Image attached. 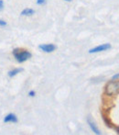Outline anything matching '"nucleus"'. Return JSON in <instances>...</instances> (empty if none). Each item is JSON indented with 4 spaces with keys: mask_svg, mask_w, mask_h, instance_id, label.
Wrapping results in <instances>:
<instances>
[{
    "mask_svg": "<svg viewBox=\"0 0 119 135\" xmlns=\"http://www.w3.org/2000/svg\"><path fill=\"white\" fill-rule=\"evenodd\" d=\"M13 55L15 56L16 60L18 62H24L28 60V59L31 58L32 54H30L29 51L24 50V49H15L13 51Z\"/></svg>",
    "mask_w": 119,
    "mask_h": 135,
    "instance_id": "obj_1",
    "label": "nucleus"
},
{
    "mask_svg": "<svg viewBox=\"0 0 119 135\" xmlns=\"http://www.w3.org/2000/svg\"><path fill=\"white\" fill-rule=\"evenodd\" d=\"M106 92L108 95H116L117 94L118 92V84L117 83H115V81H111L110 83H108L106 85Z\"/></svg>",
    "mask_w": 119,
    "mask_h": 135,
    "instance_id": "obj_2",
    "label": "nucleus"
},
{
    "mask_svg": "<svg viewBox=\"0 0 119 135\" xmlns=\"http://www.w3.org/2000/svg\"><path fill=\"white\" fill-rule=\"evenodd\" d=\"M111 48V44L110 43H105V44L99 45V46L95 47L94 49H91L89 51V54H95V52H103V51H106L108 49Z\"/></svg>",
    "mask_w": 119,
    "mask_h": 135,
    "instance_id": "obj_3",
    "label": "nucleus"
},
{
    "mask_svg": "<svg viewBox=\"0 0 119 135\" xmlns=\"http://www.w3.org/2000/svg\"><path fill=\"white\" fill-rule=\"evenodd\" d=\"M39 48L45 52H52L56 50L57 47H56V45L52 44V43H50V44H40L39 46Z\"/></svg>",
    "mask_w": 119,
    "mask_h": 135,
    "instance_id": "obj_4",
    "label": "nucleus"
},
{
    "mask_svg": "<svg viewBox=\"0 0 119 135\" xmlns=\"http://www.w3.org/2000/svg\"><path fill=\"white\" fill-rule=\"evenodd\" d=\"M87 122H88V124H89V126L91 127V129H92V131L94 132V133H96L97 135H100V134H101V132H99V130H98V128H97V127H96L95 122H94V121H92V119H91V118H90V117H88V119H87Z\"/></svg>",
    "mask_w": 119,
    "mask_h": 135,
    "instance_id": "obj_5",
    "label": "nucleus"
},
{
    "mask_svg": "<svg viewBox=\"0 0 119 135\" xmlns=\"http://www.w3.org/2000/svg\"><path fill=\"white\" fill-rule=\"evenodd\" d=\"M4 122H14V123H17L18 122V118L15 114L13 113H10L8 115H7L4 119Z\"/></svg>",
    "mask_w": 119,
    "mask_h": 135,
    "instance_id": "obj_6",
    "label": "nucleus"
},
{
    "mask_svg": "<svg viewBox=\"0 0 119 135\" xmlns=\"http://www.w3.org/2000/svg\"><path fill=\"white\" fill-rule=\"evenodd\" d=\"M35 14V10L32 8H25L21 11V16H32Z\"/></svg>",
    "mask_w": 119,
    "mask_h": 135,
    "instance_id": "obj_7",
    "label": "nucleus"
},
{
    "mask_svg": "<svg viewBox=\"0 0 119 135\" xmlns=\"http://www.w3.org/2000/svg\"><path fill=\"white\" fill-rule=\"evenodd\" d=\"M23 71V68H17V69H14L12 70V71H9L8 72V76L9 77H13L15 76V75H17L18 73H20V72Z\"/></svg>",
    "mask_w": 119,
    "mask_h": 135,
    "instance_id": "obj_8",
    "label": "nucleus"
},
{
    "mask_svg": "<svg viewBox=\"0 0 119 135\" xmlns=\"http://www.w3.org/2000/svg\"><path fill=\"white\" fill-rule=\"evenodd\" d=\"M7 21H5V20H0V26L1 27H5V26H7Z\"/></svg>",
    "mask_w": 119,
    "mask_h": 135,
    "instance_id": "obj_9",
    "label": "nucleus"
},
{
    "mask_svg": "<svg viewBox=\"0 0 119 135\" xmlns=\"http://www.w3.org/2000/svg\"><path fill=\"white\" fill-rule=\"evenodd\" d=\"M37 4L38 5H44L46 4V0H37Z\"/></svg>",
    "mask_w": 119,
    "mask_h": 135,
    "instance_id": "obj_10",
    "label": "nucleus"
},
{
    "mask_svg": "<svg viewBox=\"0 0 119 135\" xmlns=\"http://www.w3.org/2000/svg\"><path fill=\"white\" fill-rule=\"evenodd\" d=\"M4 9V1L0 0V11H2Z\"/></svg>",
    "mask_w": 119,
    "mask_h": 135,
    "instance_id": "obj_11",
    "label": "nucleus"
},
{
    "mask_svg": "<svg viewBox=\"0 0 119 135\" xmlns=\"http://www.w3.org/2000/svg\"><path fill=\"white\" fill-rule=\"evenodd\" d=\"M118 76H119L118 74H116V75H114V76H113V78H112V81H116V79H117Z\"/></svg>",
    "mask_w": 119,
    "mask_h": 135,
    "instance_id": "obj_12",
    "label": "nucleus"
},
{
    "mask_svg": "<svg viewBox=\"0 0 119 135\" xmlns=\"http://www.w3.org/2000/svg\"><path fill=\"white\" fill-rule=\"evenodd\" d=\"M29 95L30 97H34V96H35V91L31 90V91H30V92L29 93Z\"/></svg>",
    "mask_w": 119,
    "mask_h": 135,
    "instance_id": "obj_13",
    "label": "nucleus"
},
{
    "mask_svg": "<svg viewBox=\"0 0 119 135\" xmlns=\"http://www.w3.org/2000/svg\"><path fill=\"white\" fill-rule=\"evenodd\" d=\"M65 1H67V2H71V1H73V0H65Z\"/></svg>",
    "mask_w": 119,
    "mask_h": 135,
    "instance_id": "obj_14",
    "label": "nucleus"
}]
</instances>
